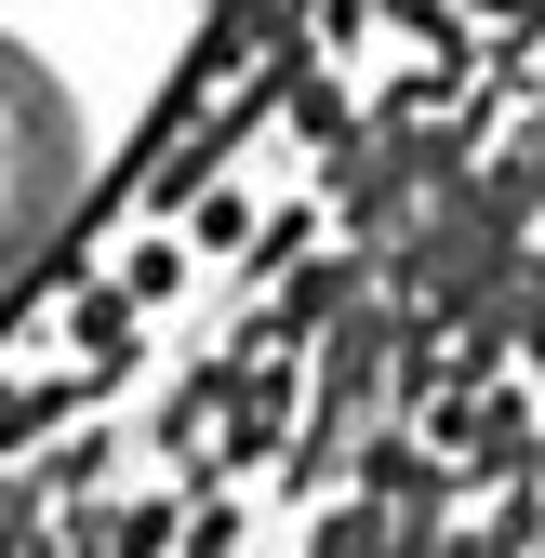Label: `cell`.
I'll list each match as a JSON object with an SVG mask.
<instances>
[{
	"mask_svg": "<svg viewBox=\"0 0 545 558\" xmlns=\"http://www.w3.org/2000/svg\"><path fill=\"white\" fill-rule=\"evenodd\" d=\"M81 214H94V107L40 40L0 27V306L66 253Z\"/></svg>",
	"mask_w": 545,
	"mask_h": 558,
	"instance_id": "1",
	"label": "cell"
},
{
	"mask_svg": "<svg viewBox=\"0 0 545 558\" xmlns=\"http://www.w3.org/2000/svg\"><path fill=\"white\" fill-rule=\"evenodd\" d=\"M186 14H240V0H186Z\"/></svg>",
	"mask_w": 545,
	"mask_h": 558,
	"instance_id": "2",
	"label": "cell"
}]
</instances>
